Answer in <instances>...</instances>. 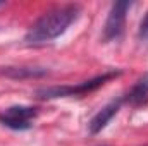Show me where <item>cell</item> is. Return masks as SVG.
<instances>
[{"mask_svg": "<svg viewBox=\"0 0 148 146\" xmlns=\"http://www.w3.org/2000/svg\"><path fill=\"white\" fill-rule=\"evenodd\" d=\"M81 14V7L77 3H67V5H59L50 10H47L41 17H38L33 23V26L28 29L24 43L26 45H45L64 35L67 28L77 21Z\"/></svg>", "mask_w": 148, "mask_h": 146, "instance_id": "obj_1", "label": "cell"}, {"mask_svg": "<svg viewBox=\"0 0 148 146\" xmlns=\"http://www.w3.org/2000/svg\"><path fill=\"white\" fill-rule=\"evenodd\" d=\"M121 71H109L102 76H97L90 81H83L76 86H50V88H41L36 91V96L40 100H53V98H64V96H83L86 93H91L103 86L109 79L119 76Z\"/></svg>", "mask_w": 148, "mask_h": 146, "instance_id": "obj_2", "label": "cell"}, {"mask_svg": "<svg viewBox=\"0 0 148 146\" xmlns=\"http://www.w3.org/2000/svg\"><path fill=\"white\" fill-rule=\"evenodd\" d=\"M36 117L38 110L35 107H26V105H14V107L0 110V124L14 131L29 129Z\"/></svg>", "mask_w": 148, "mask_h": 146, "instance_id": "obj_3", "label": "cell"}, {"mask_svg": "<svg viewBox=\"0 0 148 146\" xmlns=\"http://www.w3.org/2000/svg\"><path fill=\"white\" fill-rule=\"evenodd\" d=\"M131 9V2H115L112 3L110 12L107 16L105 26H103V41H114L122 35L124 24H126V14Z\"/></svg>", "mask_w": 148, "mask_h": 146, "instance_id": "obj_4", "label": "cell"}, {"mask_svg": "<svg viewBox=\"0 0 148 146\" xmlns=\"http://www.w3.org/2000/svg\"><path fill=\"white\" fill-rule=\"evenodd\" d=\"M122 103H124V100H122V98H117V100H112L110 103H107L103 108L98 110V112L91 117V120H90V124H88L90 134H98V132H102V131L107 127V124L117 115V112L121 110V105H122Z\"/></svg>", "mask_w": 148, "mask_h": 146, "instance_id": "obj_5", "label": "cell"}, {"mask_svg": "<svg viewBox=\"0 0 148 146\" xmlns=\"http://www.w3.org/2000/svg\"><path fill=\"white\" fill-rule=\"evenodd\" d=\"M122 100L134 108L148 105V72H145L134 83V86L127 91V95Z\"/></svg>", "mask_w": 148, "mask_h": 146, "instance_id": "obj_6", "label": "cell"}, {"mask_svg": "<svg viewBox=\"0 0 148 146\" xmlns=\"http://www.w3.org/2000/svg\"><path fill=\"white\" fill-rule=\"evenodd\" d=\"M2 74L12 79H31V77L47 76L48 71L43 67H7L2 71Z\"/></svg>", "mask_w": 148, "mask_h": 146, "instance_id": "obj_7", "label": "cell"}, {"mask_svg": "<svg viewBox=\"0 0 148 146\" xmlns=\"http://www.w3.org/2000/svg\"><path fill=\"white\" fill-rule=\"evenodd\" d=\"M138 41L140 43H148V12L145 14V17L140 23V28H138Z\"/></svg>", "mask_w": 148, "mask_h": 146, "instance_id": "obj_8", "label": "cell"}, {"mask_svg": "<svg viewBox=\"0 0 148 146\" xmlns=\"http://www.w3.org/2000/svg\"><path fill=\"white\" fill-rule=\"evenodd\" d=\"M2 5H3V2H0V7H2Z\"/></svg>", "mask_w": 148, "mask_h": 146, "instance_id": "obj_9", "label": "cell"}]
</instances>
